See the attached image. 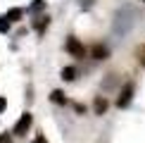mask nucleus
I'll return each instance as SVG.
<instances>
[{"label": "nucleus", "instance_id": "obj_1", "mask_svg": "<svg viewBox=\"0 0 145 143\" xmlns=\"http://www.w3.org/2000/svg\"><path fill=\"white\" fill-rule=\"evenodd\" d=\"M31 122H33V117L29 115V112H24V115L19 117V122L14 124V136H24L29 129H31Z\"/></svg>", "mask_w": 145, "mask_h": 143}, {"label": "nucleus", "instance_id": "obj_2", "mask_svg": "<svg viewBox=\"0 0 145 143\" xmlns=\"http://www.w3.org/2000/svg\"><path fill=\"white\" fill-rule=\"evenodd\" d=\"M133 91H136V86H133V83H126V86L121 88V95H119V100H117V105L119 107H126V105H129L131 103V100H133Z\"/></svg>", "mask_w": 145, "mask_h": 143}, {"label": "nucleus", "instance_id": "obj_3", "mask_svg": "<svg viewBox=\"0 0 145 143\" xmlns=\"http://www.w3.org/2000/svg\"><path fill=\"white\" fill-rule=\"evenodd\" d=\"M67 50H69L74 57H83V55H86L83 45L78 43V38H74V36H69V38H67Z\"/></svg>", "mask_w": 145, "mask_h": 143}, {"label": "nucleus", "instance_id": "obj_4", "mask_svg": "<svg viewBox=\"0 0 145 143\" xmlns=\"http://www.w3.org/2000/svg\"><path fill=\"white\" fill-rule=\"evenodd\" d=\"M22 14H24V10H22V7H12L7 14H3V17L12 24V22H19V19H22Z\"/></svg>", "mask_w": 145, "mask_h": 143}, {"label": "nucleus", "instance_id": "obj_5", "mask_svg": "<svg viewBox=\"0 0 145 143\" xmlns=\"http://www.w3.org/2000/svg\"><path fill=\"white\" fill-rule=\"evenodd\" d=\"M93 57H95V60H105V57H107V48H105V45H95V48H93Z\"/></svg>", "mask_w": 145, "mask_h": 143}, {"label": "nucleus", "instance_id": "obj_6", "mask_svg": "<svg viewBox=\"0 0 145 143\" xmlns=\"http://www.w3.org/2000/svg\"><path fill=\"white\" fill-rule=\"evenodd\" d=\"M62 79H64V81H74V79H76V69H74V67H64V69H62Z\"/></svg>", "mask_w": 145, "mask_h": 143}, {"label": "nucleus", "instance_id": "obj_7", "mask_svg": "<svg viewBox=\"0 0 145 143\" xmlns=\"http://www.w3.org/2000/svg\"><path fill=\"white\" fill-rule=\"evenodd\" d=\"M107 110V100L105 98H95V115H102Z\"/></svg>", "mask_w": 145, "mask_h": 143}, {"label": "nucleus", "instance_id": "obj_8", "mask_svg": "<svg viewBox=\"0 0 145 143\" xmlns=\"http://www.w3.org/2000/svg\"><path fill=\"white\" fill-rule=\"evenodd\" d=\"M50 100H52V103H57V105L67 103V98H64V93H62V91H52V93H50Z\"/></svg>", "mask_w": 145, "mask_h": 143}, {"label": "nucleus", "instance_id": "obj_9", "mask_svg": "<svg viewBox=\"0 0 145 143\" xmlns=\"http://www.w3.org/2000/svg\"><path fill=\"white\" fill-rule=\"evenodd\" d=\"M10 26H12V24H10L7 19H5V17H0V33H5V31H10Z\"/></svg>", "mask_w": 145, "mask_h": 143}, {"label": "nucleus", "instance_id": "obj_10", "mask_svg": "<svg viewBox=\"0 0 145 143\" xmlns=\"http://www.w3.org/2000/svg\"><path fill=\"white\" fill-rule=\"evenodd\" d=\"M45 26H48V17H38V22H36V29H38V31H43Z\"/></svg>", "mask_w": 145, "mask_h": 143}, {"label": "nucleus", "instance_id": "obj_11", "mask_svg": "<svg viewBox=\"0 0 145 143\" xmlns=\"http://www.w3.org/2000/svg\"><path fill=\"white\" fill-rule=\"evenodd\" d=\"M43 5H45V0H33V5H31L29 10H31V12H38L40 7H43Z\"/></svg>", "mask_w": 145, "mask_h": 143}, {"label": "nucleus", "instance_id": "obj_12", "mask_svg": "<svg viewBox=\"0 0 145 143\" xmlns=\"http://www.w3.org/2000/svg\"><path fill=\"white\" fill-rule=\"evenodd\" d=\"M138 60H143V62H145V45L138 48Z\"/></svg>", "mask_w": 145, "mask_h": 143}, {"label": "nucleus", "instance_id": "obj_13", "mask_svg": "<svg viewBox=\"0 0 145 143\" xmlns=\"http://www.w3.org/2000/svg\"><path fill=\"white\" fill-rule=\"evenodd\" d=\"M0 143H10V136H7V134H3V136H0Z\"/></svg>", "mask_w": 145, "mask_h": 143}, {"label": "nucleus", "instance_id": "obj_14", "mask_svg": "<svg viewBox=\"0 0 145 143\" xmlns=\"http://www.w3.org/2000/svg\"><path fill=\"white\" fill-rule=\"evenodd\" d=\"M3 110H5V98L0 95V112H3Z\"/></svg>", "mask_w": 145, "mask_h": 143}, {"label": "nucleus", "instance_id": "obj_15", "mask_svg": "<svg viewBox=\"0 0 145 143\" xmlns=\"http://www.w3.org/2000/svg\"><path fill=\"white\" fill-rule=\"evenodd\" d=\"M33 143H48V141H45V138H43V136H38V138H36V141H33Z\"/></svg>", "mask_w": 145, "mask_h": 143}, {"label": "nucleus", "instance_id": "obj_16", "mask_svg": "<svg viewBox=\"0 0 145 143\" xmlns=\"http://www.w3.org/2000/svg\"><path fill=\"white\" fill-rule=\"evenodd\" d=\"M140 3H145V0H140Z\"/></svg>", "mask_w": 145, "mask_h": 143}]
</instances>
